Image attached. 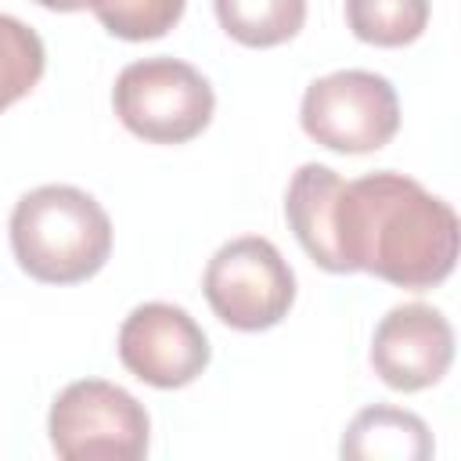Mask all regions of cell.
Returning a JSON list of instances; mask_svg holds the SVG:
<instances>
[{
  "label": "cell",
  "mask_w": 461,
  "mask_h": 461,
  "mask_svg": "<svg viewBox=\"0 0 461 461\" xmlns=\"http://www.w3.org/2000/svg\"><path fill=\"white\" fill-rule=\"evenodd\" d=\"M457 212L418 180L382 169L339 180L328 216V274H375L396 288L443 285L457 263Z\"/></svg>",
  "instance_id": "cell-1"
},
{
  "label": "cell",
  "mask_w": 461,
  "mask_h": 461,
  "mask_svg": "<svg viewBox=\"0 0 461 461\" xmlns=\"http://www.w3.org/2000/svg\"><path fill=\"white\" fill-rule=\"evenodd\" d=\"M11 252L32 281L79 285L108 263L112 220L83 187L43 184L11 209Z\"/></svg>",
  "instance_id": "cell-2"
},
{
  "label": "cell",
  "mask_w": 461,
  "mask_h": 461,
  "mask_svg": "<svg viewBox=\"0 0 461 461\" xmlns=\"http://www.w3.org/2000/svg\"><path fill=\"white\" fill-rule=\"evenodd\" d=\"M112 104L133 137L148 144H187L209 126L216 94L194 65L180 58H144L119 72Z\"/></svg>",
  "instance_id": "cell-3"
},
{
  "label": "cell",
  "mask_w": 461,
  "mask_h": 461,
  "mask_svg": "<svg viewBox=\"0 0 461 461\" xmlns=\"http://www.w3.org/2000/svg\"><path fill=\"white\" fill-rule=\"evenodd\" d=\"M47 432L54 454L65 461H137L148 454L151 418L122 385L79 378L54 396Z\"/></svg>",
  "instance_id": "cell-4"
},
{
  "label": "cell",
  "mask_w": 461,
  "mask_h": 461,
  "mask_svg": "<svg viewBox=\"0 0 461 461\" xmlns=\"http://www.w3.org/2000/svg\"><path fill=\"white\" fill-rule=\"evenodd\" d=\"M299 122L310 140L339 155L385 148L400 130L396 86L367 68H339L313 79L303 94Z\"/></svg>",
  "instance_id": "cell-5"
},
{
  "label": "cell",
  "mask_w": 461,
  "mask_h": 461,
  "mask_svg": "<svg viewBox=\"0 0 461 461\" xmlns=\"http://www.w3.org/2000/svg\"><path fill=\"white\" fill-rule=\"evenodd\" d=\"M205 303L234 331H267L295 303V274L274 241L259 234L220 245L202 277Z\"/></svg>",
  "instance_id": "cell-6"
},
{
  "label": "cell",
  "mask_w": 461,
  "mask_h": 461,
  "mask_svg": "<svg viewBox=\"0 0 461 461\" xmlns=\"http://www.w3.org/2000/svg\"><path fill=\"white\" fill-rule=\"evenodd\" d=\"M122 367L155 389H184L209 367V335L202 324L173 303H140L115 339Z\"/></svg>",
  "instance_id": "cell-7"
},
{
  "label": "cell",
  "mask_w": 461,
  "mask_h": 461,
  "mask_svg": "<svg viewBox=\"0 0 461 461\" xmlns=\"http://www.w3.org/2000/svg\"><path fill=\"white\" fill-rule=\"evenodd\" d=\"M454 364V328L429 303L393 306L371 339V367L396 393L436 385Z\"/></svg>",
  "instance_id": "cell-8"
},
{
  "label": "cell",
  "mask_w": 461,
  "mask_h": 461,
  "mask_svg": "<svg viewBox=\"0 0 461 461\" xmlns=\"http://www.w3.org/2000/svg\"><path fill=\"white\" fill-rule=\"evenodd\" d=\"M436 450L429 425L403 407H364L342 432L339 454L349 461H429Z\"/></svg>",
  "instance_id": "cell-9"
},
{
  "label": "cell",
  "mask_w": 461,
  "mask_h": 461,
  "mask_svg": "<svg viewBox=\"0 0 461 461\" xmlns=\"http://www.w3.org/2000/svg\"><path fill=\"white\" fill-rule=\"evenodd\" d=\"M47 11H94V18L115 40L144 43L166 36L180 18L187 0H36Z\"/></svg>",
  "instance_id": "cell-10"
},
{
  "label": "cell",
  "mask_w": 461,
  "mask_h": 461,
  "mask_svg": "<svg viewBox=\"0 0 461 461\" xmlns=\"http://www.w3.org/2000/svg\"><path fill=\"white\" fill-rule=\"evenodd\" d=\"M220 29L241 47H277L299 36L306 0H212Z\"/></svg>",
  "instance_id": "cell-11"
},
{
  "label": "cell",
  "mask_w": 461,
  "mask_h": 461,
  "mask_svg": "<svg viewBox=\"0 0 461 461\" xmlns=\"http://www.w3.org/2000/svg\"><path fill=\"white\" fill-rule=\"evenodd\" d=\"M429 0H346V25L371 47H407L429 25Z\"/></svg>",
  "instance_id": "cell-12"
},
{
  "label": "cell",
  "mask_w": 461,
  "mask_h": 461,
  "mask_svg": "<svg viewBox=\"0 0 461 461\" xmlns=\"http://www.w3.org/2000/svg\"><path fill=\"white\" fill-rule=\"evenodd\" d=\"M47 50L36 29L14 14H0V112L22 101L43 76Z\"/></svg>",
  "instance_id": "cell-13"
}]
</instances>
